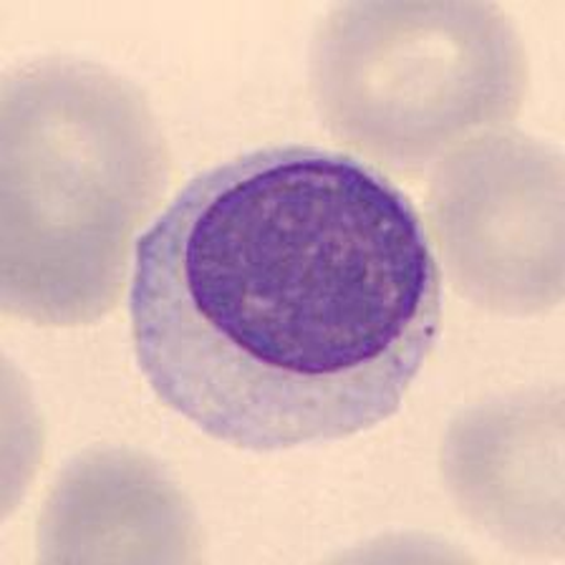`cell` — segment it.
<instances>
[{
    "instance_id": "cell-4",
    "label": "cell",
    "mask_w": 565,
    "mask_h": 565,
    "mask_svg": "<svg viewBox=\"0 0 565 565\" xmlns=\"http://www.w3.org/2000/svg\"><path fill=\"white\" fill-rule=\"evenodd\" d=\"M563 152L494 129L435 164L429 223L459 294L508 316L563 298Z\"/></svg>"
},
{
    "instance_id": "cell-2",
    "label": "cell",
    "mask_w": 565,
    "mask_h": 565,
    "mask_svg": "<svg viewBox=\"0 0 565 565\" xmlns=\"http://www.w3.org/2000/svg\"><path fill=\"white\" fill-rule=\"evenodd\" d=\"M0 303L74 329L119 303L131 245L172 177L152 106L111 68L46 56L3 78Z\"/></svg>"
},
{
    "instance_id": "cell-3",
    "label": "cell",
    "mask_w": 565,
    "mask_h": 565,
    "mask_svg": "<svg viewBox=\"0 0 565 565\" xmlns=\"http://www.w3.org/2000/svg\"><path fill=\"white\" fill-rule=\"evenodd\" d=\"M308 76L331 135L419 174L505 129L527 94L523 35L494 3H341L316 25Z\"/></svg>"
},
{
    "instance_id": "cell-5",
    "label": "cell",
    "mask_w": 565,
    "mask_h": 565,
    "mask_svg": "<svg viewBox=\"0 0 565 565\" xmlns=\"http://www.w3.org/2000/svg\"><path fill=\"white\" fill-rule=\"evenodd\" d=\"M561 392L462 412L441 447V472L459 510L520 553H561Z\"/></svg>"
},
{
    "instance_id": "cell-6",
    "label": "cell",
    "mask_w": 565,
    "mask_h": 565,
    "mask_svg": "<svg viewBox=\"0 0 565 565\" xmlns=\"http://www.w3.org/2000/svg\"><path fill=\"white\" fill-rule=\"evenodd\" d=\"M135 545L141 561H194L198 533L184 494L147 457L88 452L58 475L39 520V558L96 561Z\"/></svg>"
},
{
    "instance_id": "cell-1",
    "label": "cell",
    "mask_w": 565,
    "mask_h": 565,
    "mask_svg": "<svg viewBox=\"0 0 565 565\" xmlns=\"http://www.w3.org/2000/svg\"><path fill=\"white\" fill-rule=\"evenodd\" d=\"M139 371L200 431L253 452L399 412L435 349L429 230L366 159L276 145L194 174L137 241Z\"/></svg>"
}]
</instances>
